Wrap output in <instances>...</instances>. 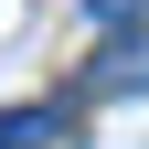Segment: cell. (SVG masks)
<instances>
[{
	"label": "cell",
	"instance_id": "cell-1",
	"mask_svg": "<svg viewBox=\"0 0 149 149\" xmlns=\"http://www.w3.org/2000/svg\"><path fill=\"white\" fill-rule=\"evenodd\" d=\"M96 96H149V32H107V53H96Z\"/></svg>",
	"mask_w": 149,
	"mask_h": 149
},
{
	"label": "cell",
	"instance_id": "cell-2",
	"mask_svg": "<svg viewBox=\"0 0 149 149\" xmlns=\"http://www.w3.org/2000/svg\"><path fill=\"white\" fill-rule=\"evenodd\" d=\"M74 128V107H0V149H53Z\"/></svg>",
	"mask_w": 149,
	"mask_h": 149
},
{
	"label": "cell",
	"instance_id": "cell-3",
	"mask_svg": "<svg viewBox=\"0 0 149 149\" xmlns=\"http://www.w3.org/2000/svg\"><path fill=\"white\" fill-rule=\"evenodd\" d=\"M85 11H96V32H139L149 22V0H85Z\"/></svg>",
	"mask_w": 149,
	"mask_h": 149
}]
</instances>
